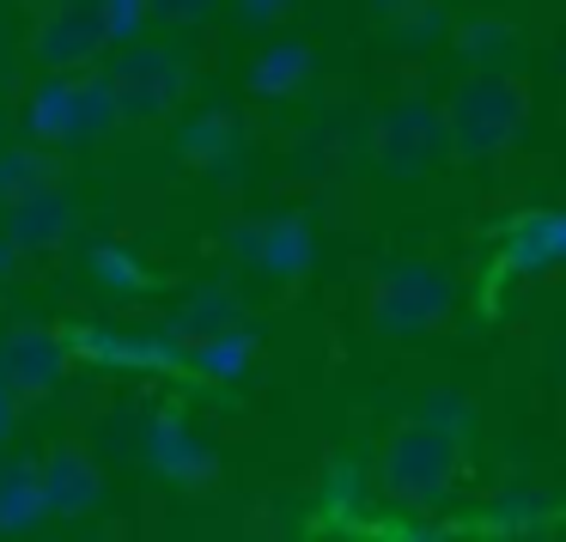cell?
I'll use <instances>...</instances> for the list:
<instances>
[{"instance_id":"603a6c76","label":"cell","mask_w":566,"mask_h":542,"mask_svg":"<svg viewBox=\"0 0 566 542\" xmlns=\"http://www.w3.org/2000/svg\"><path fill=\"white\" fill-rule=\"evenodd\" d=\"M104 13H111V38H135L153 19V0H104Z\"/></svg>"},{"instance_id":"44dd1931","label":"cell","mask_w":566,"mask_h":542,"mask_svg":"<svg viewBox=\"0 0 566 542\" xmlns=\"http://www.w3.org/2000/svg\"><path fill=\"white\" fill-rule=\"evenodd\" d=\"M0 165H7V171H0V196H19V201H25V196H38V189H43V171H38L43 159L13 153V159H0Z\"/></svg>"},{"instance_id":"7a4b0ae2","label":"cell","mask_w":566,"mask_h":542,"mask_svg":"<svg viewBox=\"0 0 566 542\" xmlns=\"http://www.w3.org/2000/svg\"><path fill=\"white\" fill-rule=\"evenodd\" d=\"M366 311L378 335H427L457 311V281L432 262H390L371 281Z\"/></svg>"},{"instance_id":"4316f807","label":"cell","mask_w":566,"mask_h":542,"mask_svg":"<svg viewBox=\"0 0 566 542\" xmlns=\"http://www.w3.org/2000/svg\"><path fill=\"white\" fill-rule=\"evenodd\" d=\"M286 7H293V0H238L244 25H274V19H286Z\"/></svg>"},{"instance_id":"ac0fdd59","label":"cell","mask_w":566,"mask_h":542,"mask_svg":"<svg viewBox=\"0 0 566 542\" xmlns=\"http://www.w3.org/2000/svg\"><path fill=\"white\" fill-rule=\"evenodd\" d=\"M250 359H256V335L250 330H226V335H213V342L196 347V366L208 372V378H244Z\"/></svg>"},{"instance_id":"ba28073f","label":"cell","mask_w":566,"mask_h":542,"mask_svg":"<svg viewBox=\"0 0 566 542\" xmlns=\"http://www.w3.org/2000/svg\"><path fill=\"white\" fill-rule=\"evenodd\" d=\"M98 493H104V476L80 445H55V451L43 457V505H50V512L80 518V512L98 505Z\"/></svg>"},{"instance_id":"9a60e30c","label":"cell","mask_w":566,"mask_h":542,"mask_svg":"<svg viewBox=\"0 0 566 542\" xmlns=\"http://www.w3.org/2000/svg\"><path fill=\"white\" fill-rule=\"evenodd\" d=\"M50 512L43 505V469L38 463H0V530H31Z\"/></svg>"},{"instance_id":"52a82bcc","label":"cell","mask_w":566,"mask_h":542,"mask_svg":"<svg viewBox=\"0 0 566 542\" xmlns=\"http://www.w3.org/2000/svg\"><path fill=\"white\" fill-rule=\"evenodd\" d=\"M505 269L512 274H542V269H560L566 262V208H536V213H517L512 232H505Z\"/></svg>"},{"instance_id":"484cf974","label":"cell","mask_w":566,"mask_h":542,"mask_svg":"<svg viewBox=\"0 0 566 542\" xmlns=\"http://www.w3.org/2000/svg\"><path fill=\"white\" fill-rule=\"evenodd\" d=\"M98 274H104V281H116V286H140V281H147L140 269H128L123 250H98Z\"/></svg>"},{"instance_id":"8fae6325","label":"cell","mask_w":566,"mask_h":542,"mask_svg":"<svg viewBox=\"0 0 566 542\" xmlns=\"http://www.w3.org/2000/svg\"><path fill=\"white\" fill-rule=\"evenodd\" d=\"M226 330H238V293L232 286H196L171 317V335L177 342H196V347L213 342V335H226Z\"/></svg>"},{"instance_id":"cb8c5ba5","label":"cell","mask_w":566,"mask_h":542,"mask_svg":"<svg viewBox=\"0 0 566 542\" xmlns=\"http://www.w3.org/2000/svg\"><path fill=\"white\" fill-rule=\"evenodd\" d=\"M213 7L220 0H153V19H165V25H201Z\"/></svg>"},{"instance_id":"5b68a950","label":"cell","mask_w":566,"mask_h":542,"mask_svg":"<svg viewBox=\"0 0 566 542\" xmlns=\"http://www.w3.org/2000/svg\"><path fill=\"white\" fill-rule=\"evenodd\" d=\"M111 86L123 116H165L189 86V67L177 50H153V43H135L123 55V67H111Z\"/></svg>"},{"instance_id":"ffe728a7","label":"cell","mask_w":566,"mask_h":542,"mask_svg":"<svg viewBox=\"0 0 566 542\" xmlns=\"http://www.w3.org/2000/svg\"><path fill=\"white\" fill-rule=\"evenodd\" d=\"M420 408H427V427H439V432H463L469 427V396L463 390H427L420 396Z\"/></svg>"},{"instance_id":"3957f363","label":"cell","mask_w":566,"mask_h":542,"mask_svg":"<svg viewBox=\"0 0 566 542\" xmlns=\"http://www.w3.org/2000/svg\"><path fill=\"white\" fill-rule=\"evenodd\" d=\"M457 457H463V445H457V432H439L427 427V420H415V427H402L390 445H384V493L390 500H439L444 481L457 476Z\"/></svg>"},{"instance_id":"4fadbf2b","label":"cell","mask_w":566,"mask_h":542,"mask_svg":"<svg viewBox=\"0 0 566 542\" xmlns=\"http://www.w3.org/2000/svg\"><path fill=\"white\" fill-rule=\"evenodd\" d=\"M153 463H159L165 476H177V481H213L208 445L189 439L177 415H159V420H153Z\"/></svg>"},{"instance_id":"7c38bea8","label":"cell","mask_w":566,"mask_h":542,"mask_svg":"<svg viewBox=\"0 0 566 542\" xmlns=\"http://www.w3.org/2000/svg\"><path fill=\"white\" fill-rule=\"evenodd\" d=\"M67 226H74V208H67L62 189H38V196H25L13 213L19 250H55L67 238Z\"/></svg>"},{"instance_id":"5bb4252c","label":"cell","mask_w":566,"mask_h":542,"mask_svg":"<svg viewBox=\"0 0 566 542\" xmlns=\"http://www.w3.org/2000/svg\"><path fill=\"white\" fill-rule=\"evenodd\" d=\"M311 67H317V50H311V43H281V50H269L250 67V92H256V98H293L311 80Z\"/></svg>"},{"instance_id":"e0dca14e","label":"cell","mask_w":566,"mask_h":542,"mask_svg":"<svg viewBox=\"0 0 566 542\" xmlns=\"http://www.w3.org/2000/svg\"><path fill=\"white\" fill-rule=\"evenodd\" d=\"M31 135H43V140H74V128H80V80H50V86L31 98Z\"/></svg>"},{"instance_id":"7402d4cb","label":"cell","mask_w":566,"mask_h":542,"mask_svg":"<svg viewBox=\"0 0 566 542\" xmlns=\"http://www.w3.org/2000/svg\"><path fill=\"white\" fill-rule=\"evenodd\" d=\"M396 38L402 43H432V38H444V13H439V0H427V7H415V13L396 25Z\"/></svg>"},{"instance_id":"30bf717a","label":"cell","mask_w":566,"mask_h":542,"mask_svg":"<svg viewBox=\"0 0 566 542\" xmlns=\"http://www.w3.org/2000/svg\"><path fill=\"white\" fill-rule=\"evenodd\" d=\"M311 257H317V238H311V226L298 220V213H274V220H262V250H256V262H262L269 274L298 281V274L311 269Z\"/></svg>"},{"instance_id":"2e32d148","label":"cell","mask_w":566,"mask_h":542,"mask_svg":"<svg viewBox=\"0 0 566 542\" xmlns=\"http://www.w3.org/2000/svg\"><path fill=\"white\" fill-rule=\"evenodd\" d=\"M457 55H463L475 74H505L500 62L517 55V31L500 25V19H463V25H457Z\"/></svg>"},{"instance_id":"d4e9b609","label":"cell","mask_w":566,"mask_h":542,"mask_svg":"<svg viewBox=\"0 0 566 542\" xmlns=\"http://www.w3.org/2000/svg\"><path fill=\"white\" fill-rule=\"evenodd\" d=\"M536 518H542L536 493H524V488H517V493H505V500H500V524H505V530H530Z\"/></svg>"},{"instance_id":"d6986e66","label":"cell","mask_w":566,"mask_h":542,"mask_svg":"<svg viewBox=\"0 0 566 542\" xmlns=\"http://www.w3.org/2000/svg\"><path fill=\"white\" fill-rule=\"evenodd\" d=\"M226 147H232V116H226V111H208V116H201V123L184 135V153H189L196 165H220Z\"/></svg>"},{"instance_id":"277c9868","label":"cell","mask_w":566,"mask_h":542,"mask_svg":"<svg viewBox=\"0 0 566 542\" xmlns=\"http://www.w3.org/2000/svg\"><path fill=\"white\" fill-rule=\"evenodd\" d=\"M444 147H451L444 111L427 104V98H396V104H384L378 123H371V159H378L384 171H396V177L427 171Z\"/></svg>"},{"instance_id":"83f0119b","label":"cell","mask_w":566,"mask_h":542,"mask_svg":"<svg viewBox=\"0 0 566 542\" xmlns=\"http://www.w3.org/2000/svg\"><path fill=\"white\" fill-rule=\"evenodd\" d=\"M7 432H13V403H7V390H0V445H7Z\"/></svg>"},{"instance_id":"9c48e42d","label":"cell","mask_w":566,"mask_h":542,"mask_svg":"<svg viewBox=\"0 0 566 542\" xmlns=\"http://www.w3.org/2000/svg\"><path fill=\"white\" fill-rule=\"evenodd\" d=\"M62 366H67V354L50 330H19L13 342L0 347V384H13L19 396L50 390V384L62 378Z\"/></svg>"},{"instance_id":"6da1fadb","label":"cell","mask_w":566,"mask_h":542,"mask_svg":"<svg viewBox=\"0 0 566 542\" xmlns=\"http://www.w3.org/2000/svg\"><path fill=\"white\" fill-rule=\"evenodd\" d=\"M530 92L517 74H469L444 104V135L457 159H493L524 135Z\"/></svg>"},{"instance_id":"8992f818","label":"cell","mask_w":566,"mask_h":542,"mask_svg":"<svg viewBox=\"0 0 566 542\" xmlns=\"http://www.w3.org/2000/svg\"><path fill=\"white\" fill-rule=\"evenodd\" d=\"M111 43V13H104V0H62L50 19L38 25L31 50H38L43 67H80Z\"/></svg>"}]
</instances>
